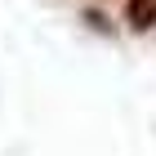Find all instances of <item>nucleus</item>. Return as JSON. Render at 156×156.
I'll return each instance as SVG.
<instances>
[{
    "instance_id": "obj_1",
    "label": "nucleus",
    "mask_w": 156,
    "mask_h": 156,
    "mask_svg": "<svg viewBox=\"0 0 156 156\" xmlns=\"http://www.w3.org/2000/svg\"><path fill=\"white\" fill-rule=\"evenodd\" d=\"M125 27L129 31H152L156 27V0H125Z\"/></svg>"
}]
</instances>
